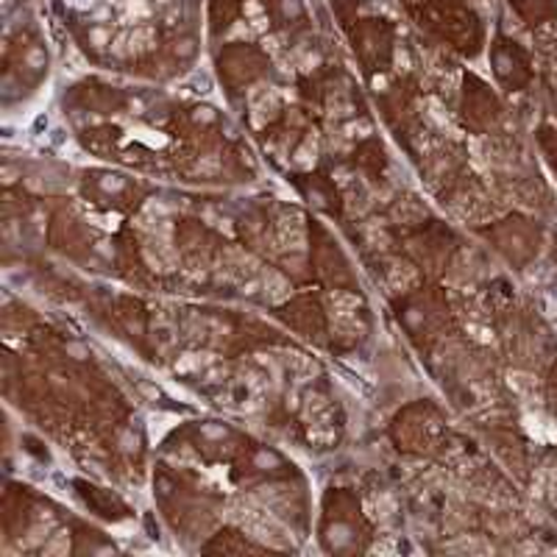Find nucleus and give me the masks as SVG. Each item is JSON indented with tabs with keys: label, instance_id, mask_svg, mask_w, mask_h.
Masks as SVG:
<instances>
[{
	"label": "nucleus",
	"instance_id": "obj_2",
	"mask_svg": "<svg viewBox=\"0 0 557 557\" xmlns=\"http://www.w3.org/2000/svg\"><path fill=\"white\" fill-rule=\"evenodd\" d=\"M510 3L519 9L521 17L532 23V26H539V23H544L546 17L557 12V0H510Z\"/></svg>",
	"mask_w": 557,
	"mask_h": 557
},
{
	"label": "nucleus",
	"instance_id": "obj_1",
	"mask_svg": "<svg viewBox=\"0 0 557 557\" xmlns=\"http://www.w3.org/2000/svg\"><path fill=\"white\" fill-rule=\"evenodd\" d=\"M494 64L496 73L505 78L507 84H524L530 78V67H527L524 53L516 48V42H499L494 51Z\"/></svg>",
	"mask_w": 557,
	"mask_h": 557
}]
</instances>
